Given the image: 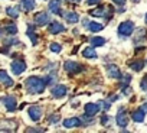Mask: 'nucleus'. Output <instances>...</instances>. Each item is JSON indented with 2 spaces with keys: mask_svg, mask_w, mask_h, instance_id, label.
Returning <instances> with one entry per match:
<instances>
[{
  "mask_svg": "<svg viewBox=\"0 0 147 133\" xmlns=\"http://www.w3.org/2000/svg\"><path fill=\"white\" fill-rule=\"evenodd\" d=\"M45 87H46L45 80H42L39 77H29L26 80V88L30 94H40V93H43Z\"/></svg>",
  "mask_w": 147,
  "mask_h": 133,
  "instance_id": "obj_1",
  "label": "nucleus"
},
{
  "mask_svg": "<svg viewBox=\"0 0 147 133\" xmlns=\"http://www.w3.org/2000/svg\"><path fill=\"white\" fill-rule=\"evenodd\" d=\"M134 31V23L131 20H127V22H123L120 26H118V35L120 36H130Z\"/></svg>",
  "mask_w": 147,
  "mask_h": 133,
  "instance_id": "obj_2",
  "label": "nucleus"
},
{
  "mask_svg": "<svg viewBox=\"0 0 147 133\" xmlns=\"http://www.w3.org/2000/svg\"><path fill=\"white\" fill-rule=\"evenodd\" d=\"M25 70H26V64L22 59H16V61L12 62V71H13V74L20 75Z\"/></svg>",
  "mask_w": 147,
  "mask_h": 133,
  "instance_id": "obj_3",
  "label": "nucleus"
},
{
  "mask_svg": "<svg viewBox=\"0 0 147 133\" xmlns=\"http://www.w3.org/2000/svg\"><path fill=\"white\" fill-rule=\"evenodd\" d=\"M115 121H117V124H118L120 127H125V126H127L128 117H127V114L124 113V109H120V110H118V113H117V116H115Z\"/></svg>",
  "mask_w": 147,
  "mask_h": 133,
  "instance_id": "obj_4",
  "label": "nucleus"
},
{
  "mask_svg": "<svg viewBox=\"0 0 147 133\" xmlns=\"http://www.w3.org/2000/svg\"><path fill=\"white\" fill-rule=\"evenodd\" d=\"M63 68L66 70V73H80L81 71V65L77 62H72V61H66L63 64Z\"/></svg>",
  "mask_w": 147,
  "mask_h": 133,
  "instance_id": "obj_5",
  "label": "nucleus"
},
{
  "mask_svg": "<svg viewBox=\"0 0 147 133\" xmlns=\"http://www.w3.org/2000/svg\"><path fill=\"white\" fill-rule=\"evenodd\" d=\"M29 116H30V119H32L33 121H38V120L40 119V116H42V109H40L39 106H32V107H29Z\"/></svg>",
  "mask_w": 147,
  "mask_h": 133,
  "instance_id": "obj_6",
  "label": "nucleus"
},
{
  "mask_svg": "<svg viewBox=\"0 0 147 133\" xmlns=\"http://www.w3.org/2000/svg\"><path fill=\"white\" fill-rule=\"evenodd\" d=\"M3 104L6 106V109H7L9 111L16 110V98H15L13 96H6V97L3 98Z\"/></svg>",
  "mask_w": 147,
  "mask_h": 133,
  "instance_id": "obj_7",
  "label": "nucleus"
},
{
  "mask_svg": "<svg viewBox=\"0 0 147 133\" xmlns=\"http://www.w3.org/2000/svg\"><path fill=\"white\" fill-rule=\"evenodd\" d=\"M81 124H82V121H81V119H78V117H71V119H66V120L63 121V126H65L66 129H72V127L81 126Z\"/></svg>",
  "mask_w": 147,
  "mask_h": 133,
  "instance_id": "obj_8",
  "label": "nucleus"
},
{
  "mask_svg": "<svg viewBox=\"0 0 147 133\" xmlns=\"http://www.w3.org/2000/svg\"><path fill=\"white\" fill-rule=\"evenodd\" d=\"M65 31V28H63V25L62 23H59V22H52L51 23V26H49V32L52 33V35H56V33H61V32H63Z\"/></svg>",
  "mask_w": 147,
  "mask_h": 133,
  "instance_id": "obj_9",
  "label": "nucleus"
},
{
  "mask_svg": "<svg viewBox=\"0 0 147 133\" xmlns=\"http://www.w3.org/2000/svg\"><path fill=\"white\" fill-rule=\"evenodd\" d=\"M52 96L53 97H56V98H61V97H63L65 94H66V87L65 86H56V87H53L52 88Z\"/></svg>",
  "mask_w": 147,
  "mask_h": 133,
  "instance_id": "obj_10",
  "label": "nucleus"
},
{
  "mask_svg": "<svg viewBox=\"0 0 147 133\" xmlns=\"http://www.w3.org/2000/svg\"><path fill=\"white\" fill-rule=\"evenodd\" d=\"M100 111V106L98 104H85V114H88V116H95L97 113Z\"/></svg>",
  "mask_w": 147,
  "mask_h": 133,
  "instance_id": "obj_11",
  "label": "nucleus"
},
{
  "mask_svg": "<svg viewBox=\"0 0 147 133\" xmlns=\"http://www.w3.org/2000/svg\"><path fill=\"white\" fill-rule=\"evenodd\" d=\"M0 83H3V84L7 86V87L13 86V80L7 75V73H6L5 70H0Z\"/></svg>",
  "mask_w": 147,
  "mask_h": 133,
  "instance_id": "obj_12",
  "label": "nucleus"
},
{
  "mask_svg": "<svg viewBox=\"0 0 147 133\" xmlns=\"http://www.w3.org/2000/svg\"><path fill=\"white\" fill-rule=\"evenodd\" d=\"M107 73H108V75H110L111 78H115V80H118V78L121 77V74H120V70H118V66H115V65H108Z\"/></svg>",
  "mask_w": 147,
  "mask_h": 133,
  "instance_id": "obj_13",
  "label": "nucleus"
},
{
  "mask_svg": "<svg viewBox=\"0 0 147 133\" xmlns=\"http://www.w3.org/2000/svg\"><path fill=\"white\" fill-rule=\"evenodd\" d=\"M35 22H36L38 25H45V23H48V22H49V16H48V13H46V12H40V13H38V15L35 16Z\"/></svg>",
  "mask_w": 147,
  "mask_h": 133,
  "instance_id": "obj_14",
  "label": "nucleus"
},
{
  "mask_svg": "<svg viewBox=\"0 0 147 133\" xmlns=\"http://www.w3.org/2000/svg\"><path fill=\"white\" fill-rule=\"evenodd\" d=\"M49 10H51L52 13H58V15L62 13L61 6H59V0H51V3H49Z\"/></svg>",
  "mask_w": 147,
  "mask_h": 133,
  "instance_id": "obj_15",
  "label": "nucleus"
},
{
  "mask_svg": "<svg viewBox=\"0 0 147 133\" xmlns=\"http://www.w3.org/2000/svg\"><path fill=\"white\" fill-rule=\"evenodd\" d=\"M82 55H84L85 58H90V59H95V58H97V52L94 51V46H88V48H85L84 52H82Z\"/></svg>",
  "mask_w": 147,
  "mask_h": 133,
  "instance_id": "obj_16",
  "label": "nucleus"
},
{
  "mask_svg": "<svg viewBox=\"0 0 147 133\" xmlns=\"http://www.w3.org/2000/svg\"><path fill=\"white\" fill-rule=\"evenodd\" d=\"M133 120H134V121H137V123L144 121V110H143V109L136 110V111L133 113Z\"/></svg>",
  "mask_w": 147,
  "mask_h": 133,
  "instance_id": "obj_17",
  "label": "nucleus"
},
{
  "mask_svg": "<svg viewBox=\"0 0 147 133\" xmlns=\"http://www.w3.org/2000/svg\"><path fill=\"white\" fill-rule=\"evenodd\" d=\"M65 19H66L68 23H77V22L80 20V16H78L75 12H68V13L65 15Z\"/></svg>",
  "mask_w": 147,
  "mask_h": 133,
  "instance_id": "obj_18",
  "label": "nucleus"
},
{
  "mask_svg": "<svg viewBox=\"0 0 147 133\" xmlns=\"http://www.w3.org/2000/svg\"><path fill=\"white\" fill-rule=\"evenodd\" d=\"M22 6L26 12H30L35 9V0H22Z\"/></svg>",
  "mask_w": 147,
  "mask_h": 133,
  "instance_id": "obj_19",
  "label": "nucleus"
},
{
  "mask_svg": "<svg viewBox=\"0 0 147 133\" xmlns=\"http://www.w3.org/2000/svg\"><path fill=\"white\" fill-rule=\"evenodd\" d=\"M90 43L95 48V46H102L104 43H105V39L104 38H98V36H94V38H91V41H90Z\"/></svg>",
  "mask_w": 147,
  "mask_h": 133,
  "instance_id": "obj_20",
  "label": "nucleus"
},
{
  "mask_svg": "<svg viewBox=\"0 0 147 133\" xmlns=\"http://www.w3.org/2000/svg\"><path fill=\"white\" fill-rule=\"evenodd\" d=\"M87 28H88L91 32H100V31L102 29V25H101V23H97V22H91Z\"/></svg>",
  "mask_w": 147,
  "mask_h": 133,
  "instance_id": "obj_21",
  "label": "nucleus"
},
{
  "mask_svg": "<svg viewBox=\"0 0 147 133\" xmlns=\"http://www.w3.org/2000/svg\"><path fill=\"white\" fill-rule=\"evenodd\" d=\"M6 12H7V15H9L10 18H18V16H19V9H18V7H7Z\"/></svg>",
  "mask_w": 147,
  "mask_h": 133,
  "instance_id": "obj_22",
  "label": "nucleus"
},
{
  "mask_svg": "<svg viewBox=\"0 0 147 133\" xmlns=\"http://www.w3.org/2000/svg\"><path fill=\"white\" fill-rule=\"evenodd\" d=\"M143 65H144L143 61H137V62H133L130 66H131V70H134V71H141L143 70Z\"/></svg>",
  "mask_w": 147,
  "mask_h": 133,
  "instance_id": "obj_23",
  "label": "nucleus"
},
{
  "mask_svg": "<svg viewBox=\"0 0 147 133\" xmlns=\"http://www.w3.org/2000/svg\"><path fill=\"white\" fill-rule=\"evenodd\" d=\"M137 35H138V36L136 38V43H137L138 41H141V39H146V29H143V28L138 29V31H137Z\"/></svg>",
  "mask_w": 147,
  "mask_h": 133,
  "instance_id": "obj_24",
  "label": "nucleus"
},
{
  "mask_svg": "<svg viewBox=\"0 0 147 133\" xmlns=\"http://www.w3.org/2000/svg\"><path fill=\"white\" fill-rule=\"evenodd\" d=\"M28 36L30 38V41H32V43H33V45H36V43H38V38H36L35 32L32 31V28H30V29L28 31Z\"/></svg>",
  "mask_w": 147,
  "mask_h": 133,
  "instance_id": "obj_25",
  "label": "nucleus"
},
{
  "mask_svg": "<svg viewBox=\"0 0 147 133\" xmlns=\"http://www.w3.org/2000/svg\"><path fill=\"white\" fill-rule=\"evenodd\" d=\"M91 15L92 16H104L105 15V12H104V7H100V9H95V10H91Z\"/></svg>",
  "mask_w": 147,
  "mask_h": 133,
  "instance_id": "obj_26",
  "label": "nucleus"
},
{
  "mask_svg": "<svg viewBox=\"0 0 147 133\" xmlns=\"http://www.w3.org/2000/svg\"><path fill=\"white\" fill-rule=\"evenodd\" d=\"M5 31H6L7 33H12V35L18 33V28H16V25H9V26L5 28Z\"/></svg>",
  "mask_w": 147,
  "mask_h": 133,
  "instance_id": "obj_27",
  "label": "nucleus"
},
{
  "mask_svg": "<svg viewBox=\"0 0 147 133\" xmlns=\"http://www.w3.org/2000/svg\"><path fill=\"white\" fill-rule=\"evenodd\" d=\"M61 49H62V48H61L59 43H55V42L51 43V51H52V52H61Z\"/></svg>",
  "mask_w": 147,
  "mask_h": 133,
  "instance_id": "obj_28",
  "label": "nucleus"
},
{
  "mask_svg": "<svg viewBox=\"0 0 147 133\" xmlns=\"http://www.w3.org/2000/svg\"><path fill=\"white\" fill-rule=\"evenodd\" d=\"M113 2H114L115 5H118V6H123V5H125L127 0H113Z\"/></svg>",
  "mask_w": 147,
  "mask_h": 133,
  "instance_id": "obj_29",
  "label": "nucleus"
},
{
  "mask_svg": "<svg viewBox=\"0 0 147 133\" xmlns=\"http://www.w3.org/2000/svg\"><path fill=\"white\" fill-rule=\"evenodd\" d=\"M51 121H52V123H58V121H59V116H53V117H51Z\"/></svg>",
  "mask_w": 147,
  "mask_h": 133,
  "instance_id": "obj_30",
  "label": "nucleus"
},
{
  "mask_svg": "<svg viewBox=\"0 0 147 133\" xmlns=\"http://www.w3.org/2000/svg\"><path fill=\"white\" fill-rule=\"evenodd\" d=\"M100 3V0H88V5H97Z\"/></svg>",
  "mask_w": 147,
  "mask_h": 133,
  "instance_id": "obj_31",
  "label": "nucleus"
},
{
  "mask_svg": "<svg viewBox=\"0 0 147 133\" xmlns=\"http://www.w3.org/2000/svg\"><path fill=\"white\" fill-rule=\"evenodd\" d=\"M130 91H131V90H130V88H127V90H124V94H125V96H128V94H130Z\"/></svg>",
  "mask_w": 147,
  "mask_h": 133,
  "instance_id": "obj_32",
  "label": "nucleus"
},
{
  "mask_svg": "<svg viewBox=\"0 0 147 133\" xmlns=\"http://www.w3.org/2000/svg\"><path fill=\"white\" fill-rule=\"evenodd\" d=\"M69 2H74V3H80L81 0H69Z\"/></svg>",
  "mask_w": 147,
  "mask_h": 133,
  "instance_id": "obj_33",
  "label": "nucleus"
},
{
  "mask_svg": "<svg viewBox=\"0 0 147 133\" xmlns=\"http://www.w3.org/2000/svg\"><path fill=\"white\" fill-rule=\"evenodd\" d=\"M143 110H144V111H147V104H144V106H143Z\"/></svg>",
  "mask_w": 147,
  "mask_h": 133,
  "instance_id": "obj_34",
  "label": "nucleus"
},
{
  "mask_svg": "<svg viewBox=\"0 0 147 133\" xmlns=\"http://www.w3.org/2000/svg\"><path fill=\"white\" fill-rule=\"evenodd\" d=\"M146 22H147V15H146Z\"/></svg>",
  "mask_w": 147,
  "mask_h": 133,
  "instance_id": "obj_35",
  "label": "nucleus"
},
{
  "mask_svg": "<svg viewBox=\"0 0 147 133\" xmlns=\"http://www.w3.org/2000/svg\"><path fill=\"white\" fill-rule=\"evenodd\" d=\"M0 35H2V29H0Z\"/></svg>",
  "mask_w": 147,
  "mask_h": 133,
  "instance_id": "obj_36",
  "label": "nucleus"
}]
</instances>
